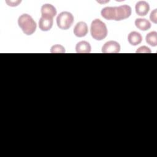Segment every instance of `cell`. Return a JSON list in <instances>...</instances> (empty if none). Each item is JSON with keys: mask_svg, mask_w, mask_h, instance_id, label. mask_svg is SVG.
<instances>
[{"mask_svg": "<svg viewBox=\"0 0 157 157\" xmlns=\"http://www.w3.org/2000/svg\"><path fill=\"white\" fill-rule=\"evenodd\" d=\"M136 13L139 16H145L150 10L148 3L145 1H140L136 3L135 6Z\"/></svg>", "mask_w": 157, "mask_h": 157, "instance_id": "ba28073f", "label": "cell"}, {"mask_svg": "<svg viewBox=\"0 0 157 157\" xmlns=\"http://www.w3.org/2000/svg\"><path fill=\"white\" fill-rule=\"evenodd\" d=\"M91 50V45L86 41H80L75 46V51L78 53H89Z\"/></svg>", "mask_w": 157, "mask_h": 157, "instance_id": "8fae6325", "label": "cell"}, {"mask_svg": "<svg viewBox=\"0 0 157 157\" xmlns=\"http://www.w3.org/2000/svg\"><path fill=\"white\" fill-rule=\"evenodd\" d=\"M120 51V44L114 40H110L105 42L102 47V52L104 53H117Z\"/></svg>", "mask_w": 157, "mask_h": 157, "instance_id": "5b68a950", "label": "cell"}, {"mask_svg": "<svg viewBox=\"0 0 157 157\" xmlns=\"http://www.w3.org/2000/svg\"><path fill=\"white\" fill-rule=\"evenodd\" d=\"M74 16L69 12H61L56 18V24L59 28L63 30L68 29L74 22Z\"/></svg>", "mask_w": 157, "mask_h": 157, "instance_id": "3957f363", "label": "cell"}, {"mask_svg": "<svg viewBox=\"0 0 157 157\" xmlns=\"http://www.w3.org/2000/svg\"><path fill=\"white\" fill-rule=\"evenodd\" d=\"M91 35L97 40H102L107 35V28L105 24L99 19L94 20L91 24Z\"/></svg>", "mask_w": 157, "mask_h": 157, "instance_id": "6da1fadb", "label": "cell"}, {"mask_svg": "<svg viewBox=\"0 0 157 157\" xmlns=\"http://www.w3.org/2000/svg\"><path fill=\"white\" fill-rule=\"evenodd\" d=\"M53 24V18L41 17L39 21V27L42 31H48L52 28Z\"/></svg>", "mask_w": 157, "mask_h": 157, "instance_id": "9c48e42d", "label": "cell"}, {"mask_svg": "<svg viewBox=\"0 0 157 157\" xmlns=\"http://www.w3.org/2000/svg\"><path fill=\"white\" fill-rule=\"evenodd\" d=\"M56 8L50 4H45L41 7L42 17L53 18L56 15Z\"/></svg>", "mask_w": 157, "mask_h": 157, "instance_id": "52a82bcc", "label": "cell"}, {"mask_svg": "<svg viewBox=\"0 0 157 157\" xmlns=\"http://www.w3.org/2000/svg\"><path fill=\"white\" fill-rule=\"evenodd\" d=\"M88 31V26L85 22L80 21L77 23L74 29V34L78 37L85 36Z\"/></svg>", "mask_w": 157, "mask_h": 157, "instance_id": "8992f818", "label": "cell"}, {"mask_svg": "<svg viewBox=\"0 0 157 157\" xmlns=\"http://www.w3.org/2000/svg\"><path fill=\"white\" fill-rule=\"evenodd\" d=\"M150 19L153 23L155 24L157 23V9H154L151 12L150 15Z\"/></svg>", "mask_w": 157, "mask_h": 157, "instance_id": "2e32d148", "label": "cell"}, {"mask_svg": "<svg viewBox=\"0 0 157 157\" xmlns=\"http://www.w3.org/2000/svg\"><path fill=\"white\" fill-rule=\"evenodd\" d=\"M131 7L126 4L118 7H113V20L121 21L128 18L131 15Z\"/></svg>", "mask_w": 157, "mask_h": 157, "instance_id": "277c9868", "label": "cell"}, {"mask_svg": "<svg viewBox=\"0 0 157 157\" xmlns=\"http://www.w3.org/2000/svg\"><path fill=\"white\" fill-rule=\"evenodd\" d=\"M18 24L23 32L30 36L33 34L36 29V23L33 18L28 14L24 13L21 15L18 19Z\"/></svg>", "mask_w": 157, "mask_h": 157, "instance_id": "7a4b0ae2", "label": "cell"}, {"mask_svg": "<svg viewBox=\"0 0 157 157\" xmlns=\"http://www.w3.org/2000/svg\"><path fill=\"white\" fill-rule=\"evenodd\" d=\"M128 40L131 45L133 46H136L141 43V42L142 41V37L139 33L136 31H132L128 34Z\"/></svg>", "mask_w": 157, "mask_h": 157, "instance_id": "30bf717a", "label": "cell"}, {"mask_svg": "<svg viewBox=\"0 0 157 157\" xmlns=\"http://www.w3.org/2000/svg\"><path fill=\"white\" fill-rule=\"evenodd\" d=\"M146 42L152 47L157 45V33L152 31L148 33L145 37Z\"/></svg>", "mask_w": 157, "mask_h": 157, "instance_id": "4fadbf2b", "label": "cell"}, {"mask_svg": "<svg viewBox=\"0 0 157 157\" xmlns=\"http://www.w3.org/2000/svg\"><path fill=\"white\" fill-rule=\"evenodd\" d=\"M50 52L52 53H65V48L63 45L56 44L51 47Z\"/></svg>", "mask_w": 157, "mask_h": 157, "instance_id": "5bb4252c", "label": "cell"}, {"mask_svg": "<svg viewBox=\"0 0 157 157\" xmlns=\"http://www.w3.org/2000/svg\"><path fill=\"white\" fill-rule=\"evenodd\" d=\"M137 53H150L151 50L147 46H142L139 47L136 52Z\"/></svg>", "mask_w": 157, "mask_h": 157, "instance_id": "9a60e30c", "label": "cell"}, {"mask_svg": "<svg viewBox=\"0 0 157 157\" xmlns=\"http://www.w3.org/2000/svg\"><path fill=\"white\" fill-rule=\"evenodd\" d=\"M6 2L9 6L15 7L17 6L21 2V1H6Z\"/></svg>", "mask_w": 157, "mask_h": 157, "instance_id": "e0dca14e", "label": "cell"}, {"mask_svg": "<svg viewBox=\"0 0 157 157\" xmlns=\"http://www.w3.org/2000/svg\"><path fill=\"white\" fill-rule=\"evenodd\" d=\"M136 26L140 30L147 31L151 28L150 22L145 18H137L135 20Z\"/></svg>", "mask_w": 157, "mask_h": 157, "instance_id": "7c38bea8", "label": "cell"}]
</instances>
